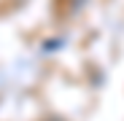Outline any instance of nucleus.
<instances>
[{
	"label": "nucleus",
	"instance_id": "nucleus-1",
	"mask_svg": "<svg viewBox=\"0 0 124 121\" xmlns=\"http://www.w3.org/2000/svg\"><path fill=\"white\" fill-rule=\"evenodd\" d=\"M81 3H86V0H73V6H81Z\"/></svg>",
	"mask_w": 124,
	"mask_h": 121
}]
</instances>
